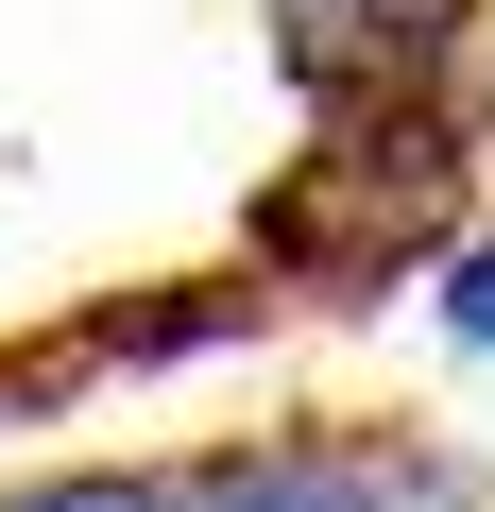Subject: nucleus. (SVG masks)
<instances>
[{"label": "nucleus", "instance_id": "nucleus-1", "mask_svg": "<svg viewBox=\"0 0 495 512\" xmlns=\"http://www.w3.org/2000/svg\"><path fill=\"white\" fill-rule=\"evenodd\" d=\"M171 512H495L427 427H291V444H205L171 461Z\"/></svg>", "mask_w": 495, "mask_h": 512}, {"label": "nucleus", "instance_id": "nucleus-2", "mask_svg": "<svg viewBox=\"0 0 495 512\" xmlns=\"http://www.w3.org/2000/svg\"><path fill=\"white\" fill-rule=\"evenodd\" d=\"M0 512H171V461H120V478H35Z\"/></svg>", "mask_w": 495, "mask_h": 512}, {"label": "nucleus", "instance_id": "nucleus-3", "mask_svg": "<svg viewBox=\"0 0 495 512\" xmlns=\"http://www.w3.org/2000/svg\"><path fill=\"white\" fill-rule=\"evenodd\" d=\"M444 325H461V342H495V239L461 256V291H444Z\"/></svg>", "mask_w": 495, "mask_h": 512}, {"label": "nucleus", "instance_id": "nucleus-4", "mask_svg": "<svg viewBox=\"0 0 495 512\" xmlns=\"http://www.w3.org/2000/svg\"><path fill=\"white\" fill-rule=\"evenodd\" d=\"M274 18H308V0H274Z\"/></svg>", "mask_w": 495, "mask_h": 512}]
</instances>
